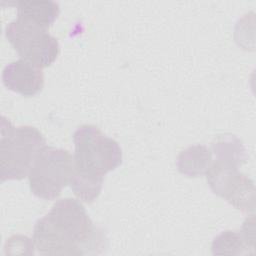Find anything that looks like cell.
Here are the masks:
<instances>
[{
    "label": "cell",
    "instance_id": "obj_3",
    "mask_svg": "<svg viewBox=\"0 0 256 256\" xmlns=\"http://www.w3.org/2000/svg\"><path fill=\"white\" fill-rule=\"evenodd\" d=\"M75 169L104 176L122 163V150L117 141L107 137L95 125L79 126L73 134Z\"/></svg>",
    "mask_w": 256,
    "mask_h": 256
},
{
    "label": "cell",
    "instance_id": "obj_11",
    "mask_svg": "<svg viewBox=\"0 0 256 256\" xmlns=\"http://www.w3.org/2000/svg\"><path fill=\"white\" fill-rule=\"evenodd\" d=\"M103 181L104 176L87 174L75 169L69 185L79 200L90 204L98 198Z\"/></svg>",
    "mask_w": 256,
    "mask_h": 256
},
{
    "label": "cell",
    "instance_id": "obj_2",
    "mask_svg": "<svg viewBox=\"0 0 256 256\" xmlns=\"http://www.w3.org/2000/svg\"><path fill=\"white\" fill-rule=\"evenodd\" d=\"M0 126L1 182L21 180L28 176L36 155L46 146V139L35 127H15L5 116L1 117Z\"/></svg>",
    "mask_w": 256,
    "mask_h": 256
},
{
    "label": "cell",
    "instance_id": "obj_8",
    "mask_svg": "<svg viewBox=\"0 0 256 256\" xmlns=\"http://www.w3.org/2000/svg\"><path fill=\"white\" fill-rule=\"evenodd\" d=\"M241 174L236 165L217 159L211 162L205 173L207 183L211 190L224 199L239 180Z\"/></svg>",
    "mask_w": 256,
    "mask_h": 256
},
{
    "label": "cell",
    "instance_id": "obj_13",
    "mask_svg": "<svg viewBox=\"0 0 256 256\" xmlns=\"http://www.w3.org/2000/svg\"><path fill=\"white\" fill-rule=\"evenodd\" d=\"M248 244L244 237L236 231H224L212 243L213 254H243Z\"/></svg>",
    "mask_w": 256,
    "mask_h": 256
},
{
    "label": "cell",
    "instance_id": "obj_4",
    "mask_svg": "<svg viewBox=\"0 0 256 256\" xmlns=\"http://www.w3.org/2000/svg\"><path fill=\"white\" fill-rule=\"evenodd\" d=\"M75 171L74 158L65 149L44 146L28 173L31 192L44 200H54L70 184Z\"/></svg>",
    "mask_w": 256,
    "mask_h": 256
},
{
    "label": "cell",
    "instance_id": "obj_5",
    "mask_svg": "<svg viewBox=\"0 0 256 256\" xmlns=\"http://www.w3.org/2000/svg\"><path fill=\"white\" fill-rule=\"evenodd\" d=\"M5 35L21 59L41 69L50 66L59 55L58 40L47 29L26 20L11 21L5 28Z\"/></svg>",
    "mask_w": 256,
    "mask_h": 256
},
{
    "label": "cell",
    "instance_id": "obj_9",
    "mask_svg": "<svg viewBox=\"0 0 256 256\" xmlns=\"http://www.w3.org/2000/svg\"><path fill=\"white\" fill-rule=\"evenodd\" d=\"M212 162L211 151L205 145H192L181 151L177 157L180 173L188 177H200L206 173Z\"/></svg>",
    "mask_w": 256,
    "mask_h": 256
},
{
    "label": "cell",
    "instance_id": "obj_12",
    "mask_svg": "<svg viewBox=\"0 0 256 256\" xmlns=\"http://www.w3.org/2000/svg\"><path fill=\"white\" fill-rule=\"evenodd\" d=\"M225 200L242 212L249 213L255 210V185L247 175H241Z\"/></svg>",
    "mask_w": 256,
    "mask_h": 256
},
{
    "label": "cell",
    "instance_id": "obj_6",
    "mask_svg": "<svg viewBox=\"0 0 256 256\" xmlns=\"http://www.w3.org/2000/svg\"><path fill=\"white\" fill-rule=\"evenodd\" d=\"M2 81L7 89L24 97H32L43 89L44 74L36 65L18 59L4 67Z\"/></svg>",
    "mask_w": 256,
    "mask_h": 256
},
{
    "label": "cell",
    "instance_id": "obj_1",
    "mask_svg": "<svg viewBox=\"0 0 256 256\" xmlns=\"http://www.w3.org/2000/svg\"><path fill=\"white\" fill-rule=\"evenodd\" d=\"M32 241L42 255L99 254L106 247L103 230L72 198L58 200L48 214L37 220Z\"/></svg>",
    "mask_w": 256,
    "mask_h": 256
},
{
    "label": "cell",
    "instance_id": "obj_10",
    "mask_svg": "<svg viewBox=\"0 0 256 256\" xmlns=\"http://www.w3.org/2000/svg\"><path fill=\"white\" fill-rule=\"evenodd\" d=\"M212 150L217 158L237 167L244 164L247 160L246 150L242 141L233 134H219L212 142Z\"/></svg>",
    "mask_w": 256,
    "mask_h": 256
},
{
    "label": "cell",
    "instance_id": "obj_7",
    "mask_svg": "<svg viewBox=\"0 0 256 256\" xmlns=\"http://www.w3.org/2000/svg\"><path fill=\"white\" fill-rule=\"evenodd\" d=\"M17 18L26 20L42 28L48 29L60 13L59 4L55 1H18Z\"/></svg>",
    "mask_w": 256,
    "mask_h": 256
}]
</instances>
